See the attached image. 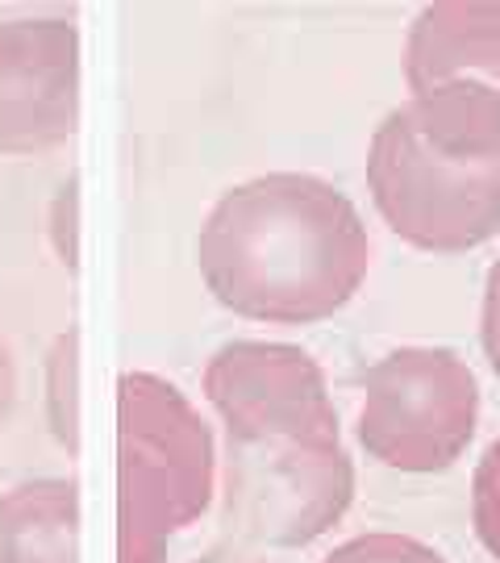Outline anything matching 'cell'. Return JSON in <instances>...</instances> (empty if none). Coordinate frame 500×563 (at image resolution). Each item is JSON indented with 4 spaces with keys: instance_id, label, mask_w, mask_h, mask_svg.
Masks as SVG:
<instances>
[{
    "instance_id": "7",
    "label": "cell",
    "mask_w": 500,
    "mask_h": 563,
    "mask_svg": "<svg viewBox=\"0 0 500 563\" xmlns=\"http://www.w3.org/2000/svg\"><path fill=\"white\" fill-rule=\"evenodd\" d=\"M405 84L413 97L434 88L500 97V0L425 4L405 38Z\"/></svg>"
},
{
    "instance_id": "1",
    "label": "cell",
    "mask_w": 500,
    "mask_h": 563,
    "mask_svg": "<svg viewBox=\"0 0 500 563\" xmlns=\"http://www.w3.org/2000/svg\"><path fill=\"white\" fill-rule=\"evenodd\" d=\"M226 426L221 522L251 547H305L346 513L355 468L325 375L289 343H230L205 368Z\"/></svg>"
},
{
    "instance_id": "12",
    "label": "cell",
    "mask_w": 500,
    "mask_h": 563,
    "mask_svg": "<svg viewBox=\"0 0 500 563\" xmlns=\"http://www.w3.org/2000/svg\"><path fill=\"white\" fill-rule=\"evenodd\" d=\"M13 405H17V363H13V350H9V343L0 338V426L9 422Z\"/></svg>"
},
{
    "instance_id": "3",
    "label": "cell",
    "mask_w": 500,
    "mask_h": 563,
    "mask_svg": "<svg viewBox=\"0 0 500 563\" xmlns=\"http://www.w3.org/2000/svg\"><path fill=\"white\" fill-rule=\"evenodd\" d=\"M368 188L405 242L454 255L500 230V97L434 88L396 105L371 138Z\"/></svg>"
},
{
    "instance_id": "5",
    "label": "cell",
    "mask_w": 500,
    "mask_h": 563,
    "mask_svg": "<svg viewBox=\"0 0 500 563\" xmlns=\"http://www.w3.org/2000/svg\"><path fill=\"white\" fill-rule=\"evenodd\" d=\"M479 422V384L447 347H400L363 375L359 443L396 472H447Z\"/></svg>"
},
{
    "instance_id": "8",
    "label": "cell",
    "mask_w": 500,
    "mask_h": 563,
    "mask_svg": "<svg viewBox=\"0 0 500 563\" xmlns=\"http://www.w3.org/2000/svg\"><path fill=\"white\" fill-rule=\"evenodd\" d=\"M0 563H79L72 481H26L0 497Z\"/></svg>"
},
{
    "instance_id": "11",
    "label": "cell",
    "mask_w": 500,
    "mask_h": 563,
    "mask_svg": "<svg viewBox=\"0 0 500 563\" xmlns=\"http://www.w3.org/2000/svg\"><path fill=\"white\" fill-rule=\"evenodd\" d=\"M479 343L500 380V259L488 268V284H484V314H479Z\"/></svg>"
},
{
    "instance_id": "10",
    "label": "cell",
    "mask_w": 500,
    "mask_h": 563,
    "mask_svg": "<svg viewBox=\"0 0 500 563\" xmlns=\"http://www.w3.org/2000/svg\"><path fill=\"white\" fill-rule=\"evenodd\" d=\"M472 522L479 542L500 560V434L479 456L472 476Z\"/></svg>"
},
{
    "instance_id": "9",
    "label": "cell",
    "mask_w": 500,
    "mask_h": 563,
    "mask_svg": "<svg viewBox=\"0 0 500 563\" xmlns=\"http://www.w3.org/2000/svg\"><path fill=\"white\" fill-rule=\"evenodd\" d=\"M321 563H447V560L434 547L418 542V538L380 530V535H359L350 538V542H343V547H334Z\"/></svg>"
},
{
    "instance_id": "13",
    "label": "cell",
    "mask_w": 500,
    "mask_h": 563,
    "mask_svg": "<svg viewBox=\"0 0 500 563\" xmlns=\"http://www.w3.org/2000/svg\"><path fill=\"white\" fill-rule=\"evenodd\" d=\"M196 563H259L255 555H246V551H213V555H205V560Z\"/></svg>"
},
{
    "instance_id": "2",
    "label": "cell",
    "mask_w": 500,
    "mask_h": 563,
    "mask_svg": "<svg viewBox=\"0 0 500 563\" xmlns=\"http://www.w3.org/2000/svg\"><path fill=\"white\" fill-rule=\"evenodd\" d=\"M209 293L255 322L305 325L359 293L371 239L359 209L317 176L271 171L230 188L201 226Z\"/></svg>"
},
{
    "instance_id": "6",
    "label": "cell",
    "mask_w": 500,
    "mask_h": 563,
    "mask_svg": "<svg viewBox=\"0 0 500 563\" xmlns=\"http://www.w3.org/2000/svg\"><path fill=\"white\" fill-rule=\"evenodd\" d=\"M79 121V34L67 17L0 26V151L63 146Z\"/></svg>"
},
{
    "instance_id": "4",
    "label": "cell",
    "mask_w": 500,
    "mask_h": 563,
    "mask_svg": "<svg viewBox=\"0 0 500 563\" xmlns=\"http://www.w3.org/2000/svg\"><path fill=\"white\" fill-rule=\"evenodd\" d=\"M213 497V434L151 372L117 380V563H163L167 542Z\"/></svg>"
}]
</instances>
